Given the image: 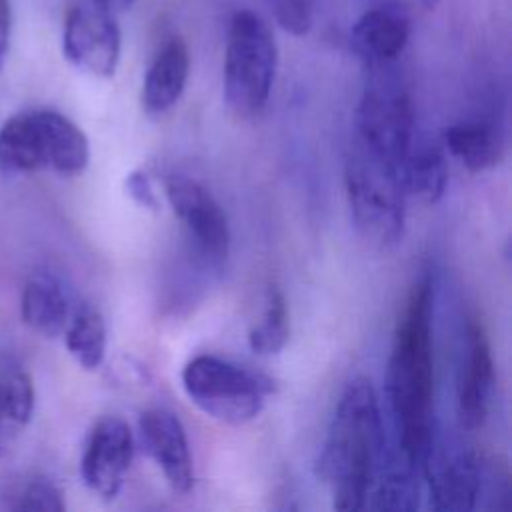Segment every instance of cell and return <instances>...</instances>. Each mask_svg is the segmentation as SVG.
Wrapping results in <instances>:
<instances>
[{"instance_id":"6da1fadb","label":"cell","mask_w":512,"mask_h":512,"mask_svg":"<svg viewBox=\"0 0 512 512\" xmlns=\"http://www.w3.org/2000/svg\"><path fill=\"white\" fill-rule=\"evenodd\" d=\"M432 282L412 288L398 320L386 370V396L396 422L400 452L420 470L434 444Z\"/></svg>"},{"instance_id":"7a4b0ae2","label":"cell","mask_w":512,"mask_h":512,"mask_svg":"<svg viewBox=\"0 0 512 512\" xmlns=\"http://www.w3.org/2000/svg\"><path fill=\"white\" fill-rule=\"evenodd\" d=\"M386 454L382 412L372 382L358 376L346 384L316 462L336 510H362Z\"/></svg>"},{"instance_id":"3957f363","label":"cell","mask_w":512,"mask_h":512,"mask_svg":"<svg viewBox=\"0 0 512 512\" xmlns=\"http://www.w3.org/2000/svg\"><path fill=\"white\" fill-rule=\"evenodd\" d=\"M90 160L86 134L62 112L50 108L26 110L0 128V170L28 174L54 170L62 176L84 172Z\"/></svg>"},{"instance_id":"277c9868","label":"cell","mask_w":512,"mask_h":512,"mask_svg":"<svg viewBox=\"0 0 512 512\" xmlns=\"http://www.w3.org/2000/svg\"><path fill=\"white\" fill-rule=\"evenodd\" d=\"M346 198L360 236L380 248L402 240L406 192L398 166L356 140L344 168Z\"/></svg>"},{"instance_id":"5b68a950","label":"cell","mask_w":512,"mask_h":512,"mask_svg":"<svg viewBox=\"0 0 512 512\" xmlns=\"http://www.w3.org/2000/svg\"><path fill=\"white\" fill-rule=\"evenodd\" d=\"M278 68V46L270 26L252 10H238L228 26L222 92L238 116L264 110Z\"/></svg>"},{"instance_id":"8992f818","label":"cell","mask_w":512,"mask_h":512,"mask_svg":"<svg viewBox=\"0 0 512 512\" xmlns=\"http://www.w3.org/2000/svg\"><path fill=\"white\" fill-rule=\"evenodd\" d=\"M182 386L198 410L232 426L254 420L274 390L272 380L264 374L214 354L190 358L182 368Z\"/></svg>"},{"instance_id":"52a82bcc","label":"cell","mask_w":512,"mask_h":512,"mask_svg":"<svg viewBox=\"0 0 512 512\" xmlns=\"http://www.w3.org/2000/svg\"><path fill=\"white\" fill-rule=\"evenodd\" d=\"M386 68H370L356 108V140L398 166L414 138V106L404 84Z\"/></svg>"},{"instance_id":"ba28073f","label":"cell","mask_w":512,"mask_h":512,"mask_svg":"<svg viewBox=\"0 0 512 512\" xmlns=\"http://www.w3.org/2000/svg\"><path fill=\"white\" fill-rule=\"evenodd\" d=\"M116 18L94 0H82L72 6L62 32L64 58L90 76L112 78L122 50V34Z\"/></svg>"},{"instance_id":"9c48e42d","label":"cell","mask_w":512,"mask_h":512,"mask_svg":"<svg viewBox=\"0 0 512 512\" xmlns=\"http://www.w3.org/2000/svg\"><path fill=\"white\" fill-rule=\"evenodd\" d=\"M164 190L194 248L212 264L224 262L230 252V226L216 198L200 182L184 174L168 176Z\"/></svg>"},{"instance_id":"30bf717a","label":"cell","mask_w":512,"mask_h":512,"mask_svg":"<svg viewBox=\"0 0 512 512\" xmlns=\"http://www.w3.org/2000/svg\"><path fill=\"white\" fill-rule=\"evenodd\" d=\"M420 472L426 476L430 504L434 510H472L484 494L486 462L472 450L436 446L434 440Z\"/></svg>"},{"instance_id":"8fae6325","label":"cell","mask_w":512,"mask_h":512,"mask_svg":"<svg viewBox=\"0 0 512 512\" xmlns=\"http://www.w3.org/2000/svg\"><path fill=\"white\" fill-rule=\"evenodd\" d=\"M134 456L130 426L118 416L98 420L88 436L80 474L84 484L104 500L118 496Z\"/></svg>"},{"instance_id":"7c38bea8","label":"cell","mask_w":512,"mask_h":512,"mask_svg":"<svg viewBox=\"0 0 512 512\" xmlns=\"http://www.w3.org/2000/svg\"><path fill=\"white\" fill-rule=\"evenodd\" d=\"M138 436L144 452L160 468L170 488L186 494L194 486V464L186 430L176 414L150 408L138 418Z\"/></svg>"},{"instance_id":"4fadbf2b","label":"cell","mask_w":512,"mask_h":512,"mask_svg":"<svg viewBox=\"0 0 512 512\" xmlns=\"http://www.w3.org/2000/svg\"><path fill=\"white\" fill-rule=\"evenodd\" d=\"M494 388V360L488 336L478 322L466 328V354L456 382V412L460 426L476 430L484 424Z\"/></svg>"},{"instance_id":"5bb4252c","label":"cell","mask_w":512,"mask_h":512,"mask_svg":"<svg viewBox=\"0 0 512 512\" xmlns=\"http://www.w3.org/2000/svg\"><path fill=\"white\" fill-rule=\"evenodd\" d=\"M410 40V18L398 6H374L358 16L350 46L368 68L390 66Z\"/></svg>"},{"instance_id":"9a60e30c","label":"cell","mask_w":512,"mask_h":512,"mask_svg":"<svg viewBox=\"0 0 512 512\" xmlns=\"http://www.w3.org/2000/svg\"><path fill=\"white\" fill-rule=\"evenodd\" d=\"M190 74V52L180 36H170L152 58L140 92L142 110L148 116L168 112L184 94Z\"/></svg>"},{"instance_id":"2e32d148","label":"cell","mask_w":512,"mask_h":512,"mask_svg":"<svg viewBox=\"0 0 512 512\" xmlns=\"http://www.w3.org/2000/svg\"><path fill=\"white\" fill-rule=\"evenodd\" d=\"M20 314L34 332L54 338L70 320V306L62 284L50 272H34L22 290Z\"/></svg>"},{"instance_id":"e0dca14e","label":"cell","mask_w":512,"mask_h":512,"mask_svg":"<svg viewBox=\"0 0 512 512\" xmlns=\"http://www.w3.org/2000/svg\"><path fill=\"white\" fill-rule=\"evenodd\" d=\"M400 180L406 194L416 196L424 204H436L448 184V166L444 150L432 140L410 142L404 158L398 164Z\"/></svg>"},{"instance_id":"ac0fdd59","label":"cell","mask_w":512,"mask_h":512,"mask_svg":"<svg viewBox=\"0 0 512 512\" xmlns=\"http://www.w3.org/2000/svg\"><path fill=\"white\" fill-rule=\"evenodd\" d=\"M366 502L376 510H414L420 500L418 468L400 452L384 454V460L372 480Z\"/></svg>"},{"instance_id":"d6986e66","label":"cell","mask_w":512,"mask_h":512,"mask_svg":"<svg viewBox=\"0 0 512 512\" xmlns=\"http://www.w3.org/2000/svg\"><path fill=\"white\" fill-rule=\"evenodd\" d=\"M444 148L472 172L494 168L504 158L500 132L484 120H462L444 130Z\"/></svg>"},{"instance_id":"ffe728a7","label":"cell","mask_w":512,"mask_h":512,"mask_svg":"<svg viewBox=\"0 0 512 512\" xmlns=\"http://www.w3.org/2000/svg\"><path fill=\"white\" fill-rule=\"evenodd\" d=\"M34 398V382L28 372L16 370L0 378V454L30 422Z\"/></svg>"},{"instance_id":"44dd1931","label":"cell","mask_w":512,"mask_h":512,"mask_svg":"<svg viewBox=\"0 0 512 512\" xmlns=\"http://www.w3.org/2000/svg\"><path fill=\"white\" fill-rule=\"evenodd\" d=\"M64 342L78 366L96 370L106 356V324L102 314L88 304L78 308L68 320Z\"/></svg>"},{"instance_id":"7402d4cb","label":"cell","mask_w":512,"mask_h":512,"mask_svg":"<svg viewBox=\"0 0 512 512\" xmlns=\"http://www.w3.org/2000/svg\"><path fill=\"white\" fill-rule=\"evenodd\" d=\"M290 336V318L284 294L270 286L264 296V310L260 320L248 332V346L258 356L278 354Z\"/></svg>"},{"instance_id":"603a6c76","label":"cell","mask_w":512,"mask_h":512,"mask_svg":"<svg viewBox=\"0 0 512 512\" xmlns=\"http://www.w3.org/2000/svg\"><path fill=\"white\" fill-rule=\"evenodd\" d=\"M10 510H34V512H62L66 508L60 488L48 478H34L26 482L14 496Z\"/></svg>"},{"instance_id":"cb8c5ba5","label":"cell","mask_w":512,"mask_h":512,"mask_svg":"<svg viewBox=\"0 0 512 512\" xmlns=\"http://www.w3.org/2000/svg\"><path fill=\"white\" fill-rule=\"evenodd\" d=\"M276 24L292 34L306 36L314 22V0H266Z\"/></svg>"},{"instance_id":"d4e9b609","label":"cell","mask_w":512,"mask_h":512,"mask_svg":"<svg viewBox=\"0 0 512 512\" xmlns=\"http://www.w3.org/2000/svg\"><path fill=\"white\" fill-rule=\"evenodd\" d=\"M124 190L140 208L150 210V212H158L160 210V198H158V192L154 188V180H152V176L144 168L132 170L126 176Z\"/></svg>"},{"instance_id":"484cf974","label":"cell","mask_w":512,"mask_h":512,"mask_svg":"<svg viewBox=\"0 0 512 512\" xmlns=\"http://www.w3.org/2000/svg\"><path fill=\"white\" fill-rule=\"evenodd\" d=\"M10 32H12V10L10 0H0V70L6 62L10 48Z\"/></svg>"},{"instance_id":"4316f807","label":"cell","mask_w":512,"mask_h":512,"mask_svg":"<svg viewBox=\"0 0 512 512\" xmlns=\"http://www.w3.org/2000/svg\"><path fill=\"white\" fill-rule=\"evenodd\" d=\"M100 8H104L106 12L114 14V16H120L124 12H128L136 0H94Z\"/></svg>"},{"instance_id":"83f0119b","label":"cell","mask_w":512,"mask_h":512,"mask_svg":"<svg viewBox=\"0 0 512 512\" xmlns=\"http://www.w3.org/2000/svg\"><path fill=\"white\" fill-rule=\"evenodd\" d=\"M426 10H434L438 4H440V0H418Z\"/></svg>"}]
</instances>
